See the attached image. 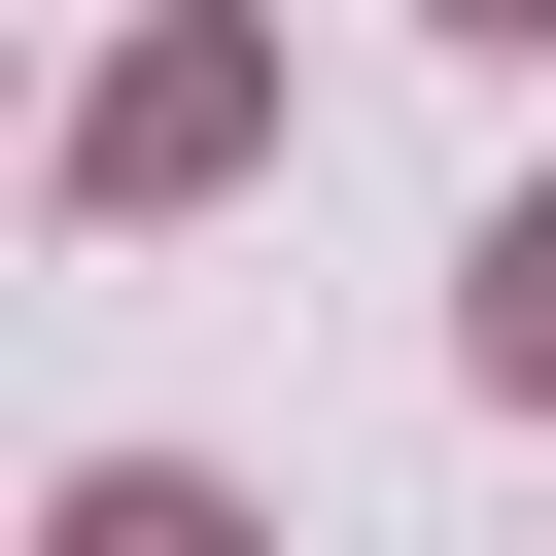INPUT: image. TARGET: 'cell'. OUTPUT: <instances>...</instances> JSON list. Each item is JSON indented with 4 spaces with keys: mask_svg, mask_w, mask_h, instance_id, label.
Here are the masks:
<instances>
[{
    "mask_svg": "<svg viewBox=\"0 0 556 556\" xmlns=\"http://www.w3.org/2000/svg\"><path fill=\"white\" fill-rule=\"evenodd\" d=\"M243 139H278V35H243V0H139V35L70 70V208H208Z\"/></svg>",
    "mask_w": 556,
    "mask_h": 556,
    "instance_id": "cell-1",
    "label": "cell"
},
{
    "mask_svg": "<svg viewBox=\"0 0 556 556\" xmlns=\"http://www.w3.org/2000/svg\"><path fill=\"white\" fill-rule=\"evenodd\" d=\"M452 35H556V0H452Z\"/></svg>",
    "mask_w": 556,
    "mask_h": 556,
    "instance_id": "cell-4",
    "label": "cell"
},
{
    "mask_svg": "<svg viewBox=\"0 0 556 556\" xmlns=\"http://www.w3.org/2000/svg\"><path fill=\"white\" fill-rule=\"evenodd\" d=\"M35 556H278V521H243L208 452H70V486H35Z\"/></svg>",
    "mask_w": 556,
    "mask_h": 556,
    "instance_id": "cell-2",
    "label": "cell"
},
{
    "mask_svg": "<svg viewBox=\"0 0 556 556\" xmlns=\"http://www.w3.org/2000/svg\"><path fill=\"white\" fill-rule=\"evenodd\" d=\"M452 348H486V382H521V417H556V174H521V208H486V243H452Z\"/></svg>",
    "mask_w": 556,
    "mask_h": 556,
    "instance_id": "cell-3",
    "label": "cell"
}]
</instances>
